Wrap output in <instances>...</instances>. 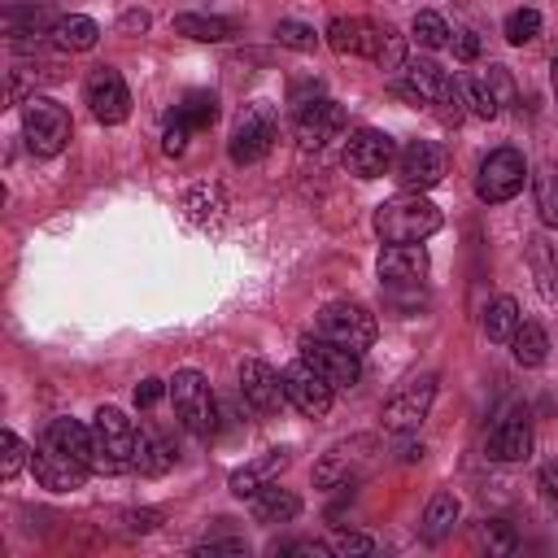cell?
Here are the masks:
<instances>
[{
  "label": "cell",
  "mask_w": 558,
  "mask_h": 558,
  "mask_svg": "<svg viewBox=\"0 0 558 558\" xmlns=\"http://www.w3.org/2000/svg\"><path fill=\"white\" fill-rule=\"evenodd\" d=\"M275 135H279V118H275V109H270L266 100H253V105L240 113L227 153H231L235 166H257V161L275 148Z\"/></svg>",
  "instance_id": "10"
},
{
  "label": "cell",
  "mask_w": 558,
  "mask_h": 558,
  "mask_svg": "<svg viewBox=\"0 0 558 558\" xmlns=\"http://www.w3.org/2000/svg\"><path fill=\"white\" fill-rule=\"evenodd\" d=\"M174 31L187 35V39H201V44H222L240 31V22L235 17H214V13H183V17H174Z\"/></svg>",
  "instance_id": "25"
},
{
  "label": "cell",
  "mask_w": 558,
  "mask_h": 558,
  "mask_svg": "<svg viewBox=\"0 0 558 558\" xmlns=\"http://www.w3.org/2000/svg\"><path fill=\"white\" fill-rule=\"evenodd\" d=\"M92 436H96V471L100 475H118L135 466V427L118 405H100L92 418Z\"/></svg>",
  "instance_id": "5"
},
{
  "label": "cell",
  "mask_w": 558,
  "mask_h": 558,
  "mask_svg": "<svg viewBox=\"0 0 558 558\" xmlns=\"http://www.w3.org/2000/svg\"><path fill=\"white\" fill-rule=\"evenodd\" d=\"M44 445H52V449H61V453H70V458H78L83 466L96 471V436L78 418H52L48 432H44Z\"/></svg>",
  "instance_id": "23"
},
{
  "label": "cell",
  "mask_w": 558,
  "mask_h": 558,
  "mask_svg": "<svg viewBox=\"0 0 558 558\" xmlns=\"http://www.w3.org/2000/svg\"><path fill=\"white\" fill-rule=\"evenodd\" d=\"M527 253H532V270H536L541 296H545V301H558V262L549 257L545 240H527Z\"/></svg>",
  "instance_id": "34"
},
{
  "label": "cell",
  "mask_w": 558,
  "mask_h": 558,
  "mask_svg": "<svg viewBox=\"0 0 558 558\" xmlns=\"http://www.w3.org/2000/svg\"><path fill=\"white\" fill-rule=\"evenodd\" d=\"M235 375H240V397H244L248 410H257V414H275V410L288 401V392H283V371H275L270 362H262V357H244Z\"/></svg>",
  "instance_id": "17"
},
{
  "label": "cell",
  "mask_w": 558,
  "mask_h": 558,
  "mask_svg": "<svg viewBox=\"0 0 558 558\" xmlns=\"http://www.w3.org/2000/svg\"><path fill=\"white\" fill-rule=\"evenodd\" d=\"M26 462V445L17 440V432H0V480H13Z\"/></svg>",
  "instance_id": "41"
},
{
  "label": "cell",
  "mask_w": 558,
  "mask_h": 558,
  "mask_svg": "<svg viewBox=\"0 0 558 558\" xmlns=\"http://www.w3.org/2000/svg\"><path fill=\"white\" fill-rule=\"evenodd\" d=\"M170 466H174V449L153 427H140V436H135V466L131 471H140V475H166Z\"/></svg>",
  "instance_id": "27"
},
{
  "label": "cell",
  "mask_w": 558,
  "mask_h": 558,
  "mask_svg": "<svg viewBox=\"0 0 558 558\" xmlns=\"http://www.w3.org/2000/svg\"><path fill=\"white\" fill-rule=\"evenodd\" d=\"M536 209L545 227H558V170L549 166L545 174H536Z\"/></svg>",
  "instance_id": "38"
},
{
  "label": "cell",
  "mask_w": 558,
  "mask_h": 558,
  "mask_svg": "<svg viewBox=\"0 0 558 558\" xmlns=\"http://www.w3.org/2000/svg\"><path fill=\"white\" fill-rule=\"evenodd\" d=\"M187 135H192V126L183 122V118H166V131H161V148H166V157H183L187 153Z\"/></svg>",
  "instance_id": "42"
},
{
  "label": "cell",
  "mask_w": 558,
  "mask_h": 558,
  "mask_svg": "<svg viewBox=\"0 0 558 558\" xmlns=\"http://www.w3.org/2000/svg\"><path fill=\"white\" fill-rule=\"evenodd\" d=\"M331 554H375V541L362 536V532H340L331 541Z\"/></svg>",
  "instance_id": "44"
},
{
  "label": "cell",
  "mask_w": 558,
  "mask_h": 558,
  "mask_svg": "<svg viewBox=\"0 0 558 558\" xmlns=\"http://www.w3.org/2000/svg\"><path fill=\"white\" fill-rule=\"evenodd\" d=\"M288 466H292V449H266V453H257L253 462L235 466L227 484H231L235 497H253V493H262L266 484H275L279 471H288Z\"/></svg>",
  "instance_id": "21"
},
{
  "label": "cell",
  "mask_w": 558,
  "mask_h": 558,
  "mask_svg": "<svg viewBox=\"0 0 558 558\" xmlns=\"http://www.w3.org/2000/svg\"><path fill=\"white\" fill-rule=\"evenodd\" d=\"M327 44L340 52V57H379V44H384V26L379 22H366V17H336L327 26Z\"/></svg>",
  "instance_id": "20"
},
{
  "label": "cell",
  "mask_w": 558,
  "mask_h": 558,
  "mask_svg": "<svg viewBox=\"0 0 558 558\" xmlns=\"http://www.w3.org/2000/svg\"><path fill=\"white\" fill-rule=\"evenodd\" d=\"M279 554H310V558H323V554H331V545H323V541H292V545H279Z\"/></svg>",
  "instance_id": "49"
},
{
  "label": "cell",
  "mask_w": 558,
  "mask_h": 558,
  "mask_svg": "<svg viewBox=\"0 0 558 558\" xmlns=\"http://www.w3.org/2000/svg\"><path fill=\"white\" fill-rule=\"evenodd\" d=\"M462 96H466V109H471L475 118H497V113H501V100L493 96L488 78H466V83H462Z\"/></svg>",
  "instance_id": "37"
},
{
  "label": "cell",
  "mask_w": 558,
  "mask_h": 558,
  "mask_svg": "<svg viewBox=\"0 0 558 558\" xmlns=\"http://www.w3.org/2000/svg\"><path fill=\"white\" fill-rule=\"evenodd\" d=\"M449 48H453L458 61H475L480 57V35L475 31H453L449 35Z\"/></svg>",
  "instance_id": "45"
},
{
  "label": "cell",
  "mask_w": 558,
  "mask_h": 558,
  "mask_svg": "<svg viewBox=\"0 0 558 558\" xmlns=\"http://www.w3.org/2000/svg\"><path fill=\"white\" fill-rule=\"evenodd\" d=\"M166 392H170V384H166V379H140V384H135V405H140V410H148V405H157Z\"/></svg>",
  "instance_id": "46"
},
{
  "label": "cell",
  "mask_w": 558,
  "mask_h": 558,
  "mask_svg": "<svg viewBox=\"0 0 558 558\" xmlns=\"http://www.w3.org/2000/svg\"><path fill=\"white\" fill-rule=\"evenodd\" d=\"M301 357L336 388V392H349L357 379H362V362L353 349L327 340V336H301Z\"/></svg>",
  "instance_id": "11"
},
{
  "label": "cell",
  "mask_w": 558,
  "mask_h": 558,
  "mask_svg": "<svg viewBox=\"0 0 558 558\" xmlns=\"http://www.w3.org/2000/svg\"><path fill=\"white\" fill-rule=\"evenodd\" d=\"M174 118H183L192 131H205V126H214V118H218V96H214V92H187V96L174 105Z\"/></svg>",
  "instance_id": "32"
},
{
  "label": "cell",
  "mask_w": 558,
  "mask_h": 558,
  "mask_svg": "<svg viewBox=\"0 0 558 558\" xmlns=\"http://www.w3.org/2000/svg\"><path fill=\"white\" fill-rule=\"evenodd\" d=\"M384 70H392V65H405V44H401V35L392 31V26H384V44H379V57H375Z\"/></svg>",
  "instance_id": "43"
},
{
  "label": "cell",
  "mask_w": 558,
  "mask_h": 558,
  "mask_svg": "<svg viewBox=\"0 0 558 558\" xmlns=\"http://www.w3.org/2000/svg\"><path fill=\"white\" fill-rule=\"evenodd\" d=\"M196 554H201V558H209V554H248V545H244L240 536H222V541H205V545H196Z\"/></svg>",
  "instance_id": "48"
},
{
  "label": "cell",
  "mask_w": 558,
  "mask_h": 558,
  "mask_svg": "<svg viewBox=\"0 0 558 558\" xmlns=\"http://www.w3.org/2000/svg\"><path fill=\"white\" fill-rule=\"evenodd\" d=\"M96 39H100V26L92 17H83V13H65L52 26V44L61 52H87V48H96Z\"/></svg>",
  "instance_id": "26"
},
{
  "label": "cell",
  "mask_w": 558,
  "mask_h": 558,
  "mask_svg": "<svg viewBox=\"0 0 558 558\" xmlns=\"http://www.w3.org/2000/svg\"><path fill=\"white\" fill-rule=\"evenodd\" d=\"M432 401H436V371H423V375H410V379L384 401L379 418H384L388 432L410 436V432H418V423L427 418Z\"/></svg>",
  "instance_id": "9"
},
{
  "label": "cell",
  "mask_w": 558,
  "mask_h": 558,
  "mask_svg": "<svg viewBox=\"0 0 558 558\" xmlns=\"http://www.w3.org/2000/svg\"><path fill=\"white\" fill-rule=\"evenodd\" d=\"M87 105H92V118L96 122H105V126H118V122H126V113H131V92H126V83H122V74L113 70V65H96L92 74H87Z\"/></svg>",
  "instance_id": "16"
},
{
  "label": "cell",
  "mask_w": 558,
  "mask_h": 558,
  "mask_svg": "<svg viewBox=\"0 0 558 558\" xmlns=\"http://www.w3.org/2000/svg\"><path fill=\"white\" fill-rule=\"evenodd\" d=\"M484 78H488V87H493V96H497L501 105H510V100H514V87H510V74H506L501 65H488V74H484Z\"/></svg>",
  "instance_id": "47"
},
{
  "label": "cell",
  "mask_w": 558,
  "mask_h": 558,
  "mask_svg": "<svg viewBox=\"0 0 558 558\" xmlns=\"http://www.w3.org/2000/svg\"><path fill=\"white\" fill-rule=\"evenodd\" d=\"M397 458H401V462H418V458H423V440H401V445H397Z\"/></svg>",
  "instance_id": "52"
},
{
  "label": "cell",
  "mask_w": 558,
  "mask_h": 558,
  "mask_svg": "<svg viewBox=\"0 0 558 558\" xmlns=\"http://www.w3.org/2000/svg\"><path fill=\"white\" fill-rule=\"evenodd\" d=\"M510 353H514L519 366H541V362L549 357V336H545V327L523 318L519 331L510 336Z\"/></svg>",
  "instance_id": "30"
},
{
  "label": "cell",
  "mask_w": 558,
  "mask_h": 558,
  "mask_svg": "<svg viewBox=\"0 0 558 558\" xmlns=\"http://www.w3.org/2000/svg\"><path fill=\"white\" fill-rule=\"evenodd\" d=\"M301 514V497L296 493H288V488H279V484H266L262 493H253V519L257 523H292Z\"/></svg>",
  "instance_id": "24"
},
{
  "label": "cell",
  "mask_w": 558,
  "mask_h": 558,
  "mask_svg": "<svg viewBox=\"0 0 558 558\" xmlns=\"http://www.w3.org/2000/svg\"><path fill=\"white\" fill-rule=\"evenodd\" d=\"M126 35H140V31H148V13L144 9H131V13H122V22H118Z\"/></svg>",
  "instance_id": "51"
},
{
  "label": "cell",
  "mask_w": 558,
  "mask_h": 558,
  "mask_svg": "<svg viewBox=\"0 0 558 558\" xmlns=\"http://www.w3.org/2000/svg\"><path fill=\"white\" fill-rule=\"evenodd\" d=\"M31 471H35V484H39V488H52V493H74V488H83L87 475H92V466H83L78 458L61 453V449H52V445H44L39 453H31Z\"/></svg>",
  "instance_id": "19"
},
{
  "label": "cell",
  "mask_w": 558,
  "mask_h": 558,
  "mask_svg": "<svg viewBox=\"0 0 558 558\" xmlns=\"http://www.w3.org/2000/svg\"><path fill=\"white\" fill-rule=\"evenodd\" d=\"M523 314H519V301L514 296H497L488 310H484V336L497 340V344H510V336L519 331Z\"/></svg>",
  "instance_id": "31"
},
{
  "label": "cell",
  "mask_w": 558,
  "mask_h": 558,
  "mask_svg": "<svg viewBox=\"0 0 558 558\" xmlns=\"http://www.w3.org/2000/svg\"><path fill=\"white\" fill-rule=\"evenodd\" d=\"M541 497L545 501H558V462H545L541 466Z\"/></svg>",
  "instance_id": "50"
},
{
  "label": "cell",
  "mask_w": 558,
  "mask_h": 558,
  "mask_svg": "<svg viewBox=\"0 0 558 558\" xmlns=\"http://www.w3.org/2000/svg\"><path fill=\"white\" fill-rule=\"evenodd\" d=\"M536 35H541V13L536 9H514L506 17V39L510 44H532Z\"/></svg>",
  "instance_id": "40"
},
{
  "label": "cell",
  "mask_w": 558,
  "mask_h": 558,
  "mask_svg": "<svg viewBox=\"0 0 558 558\" xmlns=\"http://www.w3.org/2000/svg\"><path fill=\"white\" fill-rule=\"evenodd\" d=\"M70 113L65 105H57L52 96H26L22 100V135H26V148L35 157H57L65 144H70Z\"/></svg>",
  "instance_id": "4"
},
{
  "label": "cell",
  "mask_w": 558,
  "mask_h": 558,
  "mask_svg": "<svg viewBox=\"0 0 558 558\" xmlns=\"http://www.w3.org/2000/svg\"><path fill=\"white\" fill-rule=\"evenodd\" d=\"M375 462H379V440H375V436L336 440V445L314 462V484H318V488H353Z\"/></svg>",
  "instance_id": "3"
},
{
  "label": "cell",
  "mask_w": 558,
  "mask_h": 558,
  "mask_svg": "<svg viewBox=\"0 0 558 558\" xmlns=\"http://www.w3.org/2000/svg\"><path fill=\"white\" fill-rule=\"evenodd\" d=\"M392 166H397V183H401L405 192H427V187H436V183L445 179L449 157H445V148L432 144V140H410V144L397 153Z\"/></svg>",
  "instance_id": "12"
},
{
  "label": "cell",
  "mask_w": 558,
  "mask_h": 558,
  "mask_svg": "<svg viewBox=\"0 0 558 558\" xmlns=\"http://www.w3.org/2000/svg\"><path fill=\"white\" fill-rule=\"evenodd\" d=\"M52 26H57V17H52V9H44V4H9V9H4V31H9L13 39L52 35Z\"/></svg>",
  "instance_id": "28"
},
{
  "label": "cell",
  "mask_w": 558,
  "mask_h": 558,
  "mask_svg": "<svg viewBox=\"0 0 558 558\" xmlns=\"http://www.w3.org/2000/svg\"><path fill=\"white\" fill-rule=\"evenodd\" d=\"M283 392H288V401H292L305 418H327L331 397H336V388H331L305 357H296V362L283 366Z\"/></svg>",
  "instance_id": "15"
},
{
  "label": "cell",
  "mask_w": 558,
  "mask_h": 558,
  "mask_svg": "<svg viewBox=\"0 0 558 558\" xmlns=\"http://www.w3.org/2000/svg\"><path fill=\"white\" fill-rule=\"evenodd\" d=\"M458 514H462V501H458L449 488H440V493L427 501V510H423V536H427V541L449 536L453 523H458Z\"/></svg>",
  "instance_id": "29"
},
{
  "label": "cell",
  "mask_w": 558,
  "mask_h": 558,
  "mask_svg": "<svg viewBox=\"0 0 558 558\" xmlns=\"http://www.w3.org/2000/svg\"><path fill=\"white\" fill-rule=\"evenodd\" d=\"M527 183V161L519 148H493L484 161H480V174H475V196L484 205H506L523 192Z\"/></svg>",
  "instance_id": "7"
},
{
  "label": "cell",
  "mask_w": 558,
  "mask_h": 558,
  "mask_svg": "<svg viewBox=\"0 0 558 558\" xmlns=\"http://www.w3.org/2000/svg\"><path fill=\"white\" fill-rule=\"evenodd\" d=\"M170 401H174V414L179 423L192 432V436H214L218 427V410H214V392H209V379L192 366L174 371L170 379Z\"/></svg>",
  "instance_id": "6"
},
{
  "label": "cell",
  "mask_w": 558,
  "mask_h": 558,
  "mask_svg": "<svg viewBox=\"0 0 558 558\" xmlns=\"http://www.w3.org/2000/svg\"><path fill=\"white\" fill-rule=\"evenodd\" d=\"M532 453V427L523 414H506L493 432H488V458L493 462H523Z\"/></svg>",
  "instance_id": "22"
},
{
  "label": "cell",
  "mask_w": 558,
  "mask_h": 558,
  "mask_svg": "<svg viewBox=\"0 0 558 558\" xmlns=\"http://www.w3.org/2000/svg\"><path fill=\"white\" fill-rule=\"evenodd\" d=\"M375 231L384 244H423L432 231H440V205H432L423 192H401L375 205Z\"/></svg>",
  "instance_id": "1"
},
{
  "label": "cell",
  "mask_w": 558,
  "mask_h": 558,
  "mask_svg": "<svg viewBox=\"0 0 558 558\" xmlns=\"http://www.w3.org/2000/svg\"><path fill=\"white\" fill-rule=\"evenodd\" d=\"M410 35H414L423 48H445L453 31L445 26V17H440V13H432V9H418V13H414V22H410Z\"/></svg>",
  "instance_id": "36"
},
{
  "label": "cell",
  "mask_w": 558,
  "mask_h": 558,
  "mask_svg": "<svg viewBox=\"0 0 558 558\" xmlns=\"http://www.w3.org/2000/svg\"><path fill=\"white\" fill-rule=\"evenodd\" d=\"M187 209H192V218H196L201 227H218V222H222L227 201H222V192H218V187L201 183L196 192H187Z\"/></svg>",
  "instance_id": "33"
},
{
  "label": "cell",
  "mask_w": 558,
  "mask_h": 558,
  "mask_svg": "<svg viewBox=\"0 0 558 558\" xmlns=\"http://www.w3.org/2000/svg\"><path fill=\"white\" fill-rule=\"evenodd\" d=\"M318 336H327V340H336V344L362 353V349L375 344L379 323H375V314H371L362 301H331V305H323V314H318Z\"/></svg>",
  "instance_id": "8"
},
{
  "label": "cell",
  "mask_w": 558,
  "mask_h": 558,
  "mask_svg": "<svg viewBox=\"0 0 558 558\" xmlns=\"http://www.w3.org/2000/svg\"><path fill=\"white\" fill-rule=\"evenodd\" d=\"M405 83L401 92L414 100V105H432V113L449 126H458L466 118V96H462V83H453L436 61H405L401 65Z\"/></svg>",
  "instance_id": "2"
},
{
  "label": "cell",
  "mask_w": 558,
  "mask_h": 558,
  "mask_svg": "<svg viewBox=\"0 0 558 558\" xmlns=\"http://www.w3.org/2000/svg\"><path fill=\"white\" fill-rule=\"evenodd\" d=\"M392 161H397V144H392L388 131L362 126V131H353L349 144H344V166H349V174H357V179H379V174H388Z\"/></svg>",
  "instance_id": "14"
},
{
  "label": "cell",
  "mask_w": 558,
  "mask_h": 558,
  "mask_svg": "<svg viewBox=\"0 0 558 558\" xmlns=\"http://www.w3.org/2000/svg\"><path fill=\"white\" fill-rule=\"evenodd\" d=\"M475 545L488 549V554H514V549H519V536H514L510 523H501V519H484V523L475 527Z\"/></svg>",
  "instance_id": "35"
},
{
  "label": "cell",
  "mask_w": 558,
  "mask_h": 558,
  "mask_svg": "<svg viewBox=\"0 0 558 558\" xmlns=\"http://www.w3.org/2000/svg\"><path fill=\"white\" fill-rule=\"evenodd\" d=\"M292 131L301 148H323L327 140H336L344 131V109L327 96H310L301 105H292Z\"/></svg>",
  "instance_id": "13"
},
{
  "label": "cell",
  "mask_w": 558,
  "mask_h": 558,
  "mask_svg": "<svg viewBox=\"0 0 558 558\" xmlns=\"http://www.w3.org/2000/svg\"><path fill=\"white\" fill-rule=\"evenodd\" d=\"M554 96H558V57H554Z\"/></svg>",
  "instance_id": "53"
},
{
  "label": "cell",
  "mask_w": 558,
  "mask_h": 558,
  "mask_svg": "<svg viewBox=\"0 0 558 558\" xmlns=\"http://www.w3.org/2000/svg\"><path fill=\"white\" fill-rule=\"evenodd\" d=\"M275 39H279L283 48H292V52H314V48H318V35H314V26H305V22H292V17H283V22L275 26Z\"/></svg>",
  "instance_id": "39"
},
{
  "label": "cell",
  "mask_w": 558,
  "mask_h": 558,
  "mask_svg": "<svg viewBox=\"0 0 558 558\" xmlns=\"http://www.w3.org/2000/svg\"><path fill=\"white\" fill-rule=\"evenodd\" d=\"M375 270H379V283L384 288H423V279H427V253H423V244H384Z\"/></svg>",
  "instance_id": "18"
}]
</instances>
